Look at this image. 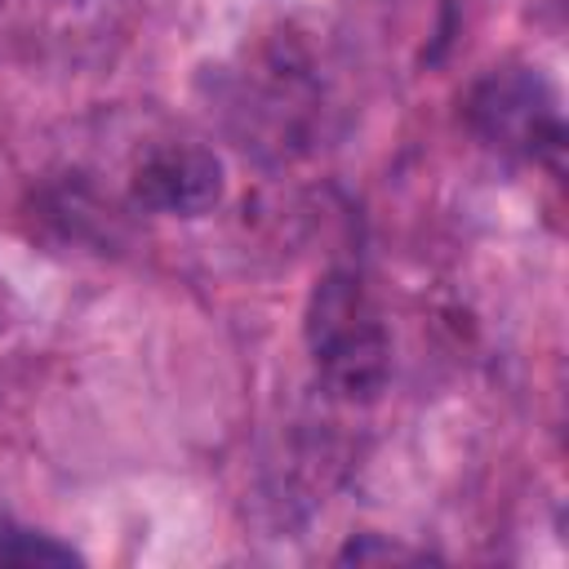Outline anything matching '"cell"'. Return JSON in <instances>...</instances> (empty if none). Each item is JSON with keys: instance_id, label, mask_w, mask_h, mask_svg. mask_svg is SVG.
Returning <instances> with one entry per match:
<instances>
[{"instance_id": "obj_1", "label": "cell", "mask_w": 569, "mask_h": 569, "mask_svg": "<svg viewBox=\"0 0 569 569\" xmlns=\"http://www.w3.org/2000/svg\"><path fill=\"white\" fill-rule=\"evenodd\" d=\"M307 351L320 382L338 400H373L391 378V338L351 271H329L316 280L307 302Z\"/></svg>"}, {"instance_id": "obj_2", "label": "cell", "mask_w": 569, "mask_h": 569, "mask_svg": "<svg viewBox=\"0 0 569 569\" xmlns=\"http://www.w3.org/2000/svg\"><path fill=\"white\" fill-rule=\"evenodd\" d=\"M467 124L502 156L551 160L565 147V124L551 84L529 67H498L467 93Z\"/></svg>"}, {"instance_id": "obj_3", "label": "cell", "mask_w": 569, "mask_h": 569, "mask_svg": "<svg viewBox=\"0 0 569 569\" xmlns=\"http://www.w3.org/2000/svg\"><path fill=\"white\" fill-rule=\"evenodd\" d=\"M222 160L200 142H156L129 173L133 204L169 218H200L222 200Z\"/></svg>"}, {"instance_id": "obj_4", "label": "cell", "mask_w": 569, "mask_h": 569, "mask_svg": "<svg viewBox=\"0 0 569 569\" xmlns=\"http://www.w3.org/2000/svg\"><path fill=\"white\" fill-rule=\"evenodd\" d=\"M0 560L4 565H80V551H71L49 533L0 525Z\"/></svg>"}, {"instance_id": "obj_5", "label": "cell", "mask_w": 569, "mask_h": 569, "mask_svg": "<svg viewBox=\"0 0 569 569\" xmlns=\"http://www.w3.org/2000/svg\"><path fill=\"white\" fill-rule=\"evenodd\" d=\"M0 325H4V320H0Z\"/></svg>"}]
</instances>
